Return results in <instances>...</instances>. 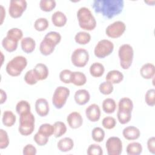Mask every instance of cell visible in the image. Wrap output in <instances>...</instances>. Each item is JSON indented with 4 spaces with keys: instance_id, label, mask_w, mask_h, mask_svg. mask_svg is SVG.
I'll list each match as a JSON object with an SVG mask.
<instances>
[{
    "instance_id": "23",
    "label": "cell",
    "mask_w": 155,
    "mask_h": 155,
    "mask_svg": "<svg viewBox=\"0 0 155 155\" xmlns=\"http://www.w3.org/2000/svg\"><path fill=\"white\" fill-rule=\"evenodd\" d=\"M105 79L113 84H119L124 79V74L120 71L117 70H110L107 73L105 76Z\"/></svg>"
},
{
    "instance_id": "5",
    "label": "cell",
    "mask_w": 155,
    "mask_h": 155,
    "mask_svg": "<svg viewBox=\"0 0 155 155\" xmlns=\"http://www.w3.org/2000/svg\"><path fill=\"white\" fill-rule=\"evenodd\" d=\"M120 66L124 70L128 69L133 62L134 50L133 47L128 44L121 45L118 50Z\"/></svg>"
},
{
    "instance_id": "24",
    "label": "cell",
    "mask_w": 155,
    "mask_h": 155,
    "mask_svg": "<svg viewBox=\"0 0 155 155\" xmlns=\"http://www.w3.org/2000/svg\"><path fill=\"white\" fill-rule=\"evenodd\" d=\"M16 120V116L11 110H5L3 112L2 122L4 126L11 127L15 124Z\"/></svg>"
},
{
    "instance_id": "7",
    "label": "cell",
    "mask_w": 155,
    "mask_h": 155,
    "mask_svg": "<svg viewBox=\"0 0 155 155\" xmlns=\"http://www.w3.org/2000/svg\"><path fill=\"white\" fill-rule=\"evenodd\" d=\"M70 90L64 86L58 87L52 96V104L57 109L62 108L65 104L70 95Z\"/></svg>"
},
{
    "instance_id": "52",
    "label": "cell",
    "mask_w": 155,
    "mask_h": 155,
    "mask_svg": "<svg viewBox=\"0 0 155 155\" xmlns=\"http://www.w3.org/2000/svg\"><path fill=\"white\" fill-rule=\"evenodd\" d=\"M1 59H2V61H1V65H2V64H3V59H4V55H3L2 51H1Z\"/></svg>"
},
{
    "instance_id": "18",
    "label": "cell",
    "mask_w": 155,
    "mask_h": 155,
    "mask_svg": "<svg viewBox=\"0 0 155 155\" xmlns=\"http://www.w3.org/2000/svg\"><path fill=\"white\" fill-rule=\"evenodd\" d=\"M74 99L77 104L84 105L89 102L90 94L88 90L85 89H79L75 92Z\"/></svg>"
},
{
    "instance_id": "9",
    "label": "cell",
    "mask_w": 155,
    "mask_h": 155,
    "mask_svg": "<svg viewBox=\"0 0 155 155\" xmlns=\"http://www.w3.org/2000/svg\"><path fill=\"white\" fill-rule=\"evenodd\" d=\"M89 58L88 51L83 48L75 49L71 55V63L76 67H85L87 64Z\"/></svg>"
},
{
    "instance_id": "44",
    "label": "cell",
    "mask_w": 155,
    "mask_h": 155,
    "mask_svg": "<svg viewBox=\"0 0 155 155\" xmlns=\"http://www.w3.org/2000/svg\"><path fill=\"white\" fill-rule=\"evenodd\" d=\"M24 79V81L26 82V84L30 85L36 84L38 81V80L37 79V78L34 73L33 69L30 70L25 73Z\"/></svg>"
},
{
    "instance_id": "11",
    "label": "cell",
    "mask_w": 155,
    "mask_h": 155,
    "mask_svg": "<svg viewBox=\"0 0 155 155\" xmlns=\"http://www.w3.org/2000/svg\"><path fill=\"white\" fill-rule=\"evenodd\" d=\"M126 30L125 24L121 21H116L108 25L105 29V34L111 38L120 37Z\"/></svg>"
},
{
    "instance_id": "22",
    "label": "cell",
    "mask_w": 155,
    "mask_h": 155,
    "mask_svg": "<svg viewBox=\"0 0 155 155\" xmlns=\"http://www.w3.org/2000/svg\"><path fill=\"white\" fill-rule=\"evenodd\" d=\"M141 76L145 79H150L154 78L155 74V67L151 63H146L143 64L140 69Z\"/></svg>"
},
{
    "instance_id": "45",
    "label": "cell",
    "mask_w": 155,
    "mask_h": 155,
    "mask_svg": "<svg viewBox=\"0 0 155 155\" xmlns=\"http://www.w3.org/2000/svg\"><path fill=\"white\" fill-rule=\"evenodd\" d=\"M9 138L6 131L0 129V149H5L9 145Z\"/></svg>"
},
{
    "instance_id": "20",
    "label": "cell",
    "mask_w": 155,
    "mask_h": 155,
    "mask_svg": "<svg viewBox=\"0 0 155 155\" xmlns=\"http://www.w3.org/2000/svg\"><path fill=\"white\" fill-rule=\"evenodd\" d=\"M57 147L61 152H68L73 148L74 142L70 137H63L58 142Z\"/></svg>"
},
{
    "instance_id": "50",
    "label": "cell",
    "mask_w": 155,
    "mask_h": 155,
    "mask_svg": "<svg viewBox=\"0 0 155 155\" xmlns=\"http://www.w3.org/2000/svg\"><path fill=\"white\" fill-rule=\"evenodd\" d=\"M0 94H1V97H0V104H3L5 102L7 99V96L4 90L2 89L0 90Z\"/></svg>"
},
{
    "instance_id": "10",
    "label": "cell",
    "mask_w": 155,
    "mask_h": 155,
    "mask_svg": "<svg viewBox=\"0 0 155 155\" xmlns=\"http://www.w3.org/2000/svg\"><path fill=\"white\" fill-rule=\"evenodd\" d=\"M27 7L25 0H11L9 3L8 13L13 18H20Z\"/></svg>"
},
{
    "instance_id": "15",
    "label": "cell",
    "mask_w": 155,
    "mask_h": 155,
    "mask_svg": "<svg viewBox=\"0 0 155 155\" xmlns=\"http://www.w3.org/2000/svg\"><path fill=\"white\" fill-rule=\"evenodd\" d=\"M35 110L39 116H46L50 111L49 104L47 100L42 97L36 99L35 102Z\"/></svg>"
},
{
    "instance_id": "37",
    "label": "cell",
    "mask_w": 155,
    "mask_h": 155,
    "mask_svg": "<svg viewBox=\"0 0 155 155\" xmlns=\"http://www.w3.org/2000/svg\"><path fill=\"white\" fill-rule=\"evenodd\" d=\"M38 131L44 136L49 137L54 134V126L48 123L42 124L39 127Z\"/></svg>"
},
{
    "instance_id": "36",
    "label": "cell",
    "mask_w": 155,
    "mask_h": 155,
    "mask_svg": "<svg viewBox=\"0 0 155 155\" xmlns=\"http://www.w3.org/2000/svg\"><path fill=\"white\" fill-rule=\"evenodd\" d=\"M105 131L101 127H94L91 131V137L94 141L96 142H101L105 138Z\"/></svg>"
},
{
    "instance_id": "48",
    "label": "cell",
    "mask_w": 155,
    "mask_h": 155,
    "mask_svg": "<svg viewBox=\"0 0 155 155\" xmlns=\"http://www.w3.org/2000/svg\"><path fill=\"white\" fill-rule=\"evenodd\" d=\"M37 153L36 147L30 143L25 145L22 150V154L24 155H35Z\"/></svg>"
},
{
    "instance_id": "17",
    "label": "cell",
    "mask_w": 155,
    "mask_h": 155,
    "mask_svg": "<svg viewBox=\"0 0 155 155\" xmlns=\"http://www.w3.org/2000/svg\"><path fill=\"white\" fill-rule=\"evenodd\" d=\"M122 135L127 140H134L140 137V131L138 128L134 126H128L124 128Z\"/></svg>"
},
{
    "instance_id": "6",
    "label": "cell",
    "mask_w": 155,
    "mask_h": 155,
    "mask_svg": "<svg viewBox=\"0 0 155 155\" xmlns=\"http://www.w3.org/2000/svg\"><path fill=\"white\" fill-rule=\"evenodd\" d=\"M35 118L31 112L19 116L18 131L22 136H29L35 130Z\"/></svg>"
},
{
    "instance_id": "2",
    "label": "cell",
    "mask_w": 155,
    "mask_h": 155,
    "mask_svg": "<svg viewBox=\"0 0 155 155\" xmlns=\"http://www.w3.org/2000/svg\"><path fill=\"white\" fill-rule=\"evenodd\" d=\"M61 35L57 31L47 33L40 43L39 51L44 56L51 54L54 50L55 47L61 41Z\"/></svg>"
},
{
    "instance_id": "29",
    "label": "cell",
    "mask_w": 155,
    "mask_h": 155,
    "mask_svg": "<svg viewBox=\"0 0 155 155\" xmlns=\"http://www.w3.org/2000/svg\"><path fill=\"white\" fill-rule=\"evenodd\" d=\"M31 111V107L30 103L25 100L19 101L16 105V111L19 115L28 113Z\"/></svg>"
},
{
    "instance_id": "28",
    "label": "cell",
    "mask_w": 155,
    "mask_h": 155,
    "mask_svg": "<svg viewBox=\"0 0 155 155\" xmlns=\"http://www.w3.org/2000/svg\"><path fill=\"white\" fill-rule=\"evenodd\" d=\"M142 146L137 142H133L128 144L126 152L128 155H139L142 152Z\"/></svg>"
},
{
    "instance_id": "47",
    "label": "cell",
    "mask_w": 155,
    "mask_h": 155,
    "mask_svg": "<svg viewBox=\"0 0 155 155\" xmlns=\"http://www.w3.org/2000/svg\"><path fill=\"white\" fill-rule=\"evenodd\" d=\"M48 138L49 137L44 136L38 131L33 136V140H35L36 143L39 146L45 145L48 142Z\"/></svg>"
},
{
    "instance_id": "39",
    "label": "cell",
    "mask_w": 155,
    "mask_h": 155,
    "mask_svg": "<svg viewBox=\"0 0 155 155\" xmlns=\"http://www.w3.org/2000/svg\"><path fill=\"white\" fill-rule=\"evenodd\" d=\"M49 26V22L45 18H38L34 22V28L38 31L45 30Z\"/></svg>"
},
{
    "instance_id": "25",
    "label": "cell",
    "mask_w": 155,
    "mask_h": 155,
    "mask_svg": "<svg viewBox=\"0 0 155 155\" xmlns=\"http://www.w3.org/2000/svg\"><path fill=\"white\" fill-rule=\"evenodd\" d=\"M116 101L110 97L105 99L102 104V110L107 114L113 113L116 109Z\"/></svg>"
},
{
    "instance_id": "8",
    "label": "cell",
    "mask_w": 155,
    "mask_h": 155,
    "mask_svg": "<svg viewBox=\"0 0 155 155\" xmlns=\"http://www.w3.org/2000/svg\"><path fill=\"white\" fill-rule=\"evenodd\" d=\"M114 50L113 43L108 39H101L96 45L94 48V54L96 57L102 59L110 55Z\"/></svg>"
},
{
    "instance_id": "34",
    "label": "cell",
    "mask_w": 155,
    "mask_h": 155,
    "mask_svg": "<svg viewBox=\"0 0 155 155\" xmlns=\"http://www.w3.org/2000/svg\"><path fill=\"white\" fill-rule=\"evenodd\" d=\"M6 36L17 42L22 39L23 32L18 28H12L7 32Z\"/></svg>"
},
{
    "instance_id": "46",
    "label": "cell",
    "mask_w": 155,
    "mask_h": 155,
    "mask_svg": "<svg viewBox=\"0 0 155 155\" xmlns=\"http://www.w3.org/2000/svg\"><path fill=\"white\" fill-rule=\"evenodd\" d=\"M72 72L68 69H64L62 70L59 73V79L61 82L64 84H70L71 82Z\"/></svg>"
},
{
    "instance_id": "30",
    "label": "cell",
    "mask_w": 155,
    "mask_h": 155,
    "mask_svg": "<svg viewBox=\"0 0 155 155\" xmlns=\"http://www.w3.org/2000/svg\"><path fill=\"white\" fill-rule=\"evenodd\" d=\"M2 47L8 52H13L15 51L18 48V42L7 38L4 37L2 40Z\"/></svg>"
},
{
    "instance_id": "49",
    "label": "cell",
    "mask_w": 155,
    "mask_h": 155,
    "mask_svg": "<svg viewBox=\"0 0 155 155\" xmlns=\"http://www.w3.org/2000/svg\"><path fill=\"white\" fill-rule=\"evenodd\" d=\"M147 148L150 153L154 154H155V137L152 136L150 137L147 140Z\"/></svg>"
},
{
    "instance_id": "27",
    "label": "cell",
    "mask_w": 155,
    "mask_h": 155,
    "mask_svg": "<svg viewBox=\"0 0 155 155\" xmlns=\"http://www.w3.org/2000/svg\"><path fill=\"white\" fill-rule=\"evenodd\" d=\"M87 82L85 74L81 71H73L71 76V84L76 86H82Z\"/></svg>"
},
{
    "instance_id": "40",
    "label": "cell",
    "mask_w": 155,
    "mask_h": 155,
    "mask_svg": "<svg viewBox=\"0 0 155 155\" xmlns=\"http://www.w3.org/2000/svg\"><path fill=\"white\" fill-rule=\"evenodd\" d=\"M113 89L114 87L113 84L107 81L102 82L99 86V91L104 95L110 94L113 92Z\"/></svg>"
},
{
    "instance_id": "21",
    "label": "cell",
    "mask_w": 155,
    "mask_h": 155,
    "mask_svg": "<svg viewBox=\"0 0 155 155\" xmlns=\"http://www.w3.org/2000/svg\"><path fill=\"white\" fill-rule=\"evenodd\" d=\"M51 22L53 24L58 27L64 26L67 22L66 15L61 11H56L51 15Z\"/></svg>"
},
{
    "instance_id": "1",
    "label": "cell",
    "mask_w": 155,
    "mask_h": 155,
    "mask_svg": "<svg viewBox=\"0 0 155 155\" xmlns=\"http://www.w3.org/2000/svg\"><path fill=\"white\" fill-rule=\"evenodd\" d=\"M124 7L123 0H94L92 7L95 13L111 19L119 15Z\"/></svg>"
},
{
    "instance_id": "51",
    "label": "cell",
    "mask_w": 155,
    "mask_h": 155,
    "mask_svg": "<svg viewBox=\"0 0 155 155\" xmlns=\"http://www.w3.org/2000/svg\"><path fill=\"white\" fill-rule=\"evenodd\" d=\"M5 17V10L2 5H1V24L3 23L4 18Z\"/></svg>"
},
{
    "instance_id": "38",
    "label": "cell",
    "mask_w": 155,
    "mask_h": 155,
    "mask_svg": "<svg viewBox=\"0 0 155 155\" xmlns=\"http://www.w3.org/2000/svg\"><path fill=\"white\" fill-rule=\"evenodd\" d=\"M56 5V2L54 0H41L39 2L40 8L45 12L52 11Z\"/></svg>"
},
{
    "instance_id": "35",
    "label": "cell",
    "mask_w": 155,
    "mask_h": 155,
    "mask_svg": "<svg viewBox=\"0 0 155 155\" xmlns=\"http://www.w3.org/2000/svg\"><path fill=\"white\" fill-rule=\"evenodd\" d=\"M118 109L132 111L133 109V103L132 100L127 97H122L118 102Z\"/></svg>"
},
{
    "instance_id": "19",
    "label": "cell",
    "mask_w": 155,
    "mask_h": 155,
    "mask_svg": "<svg viewBox=\"0 0 155 155\" xmlns=\"http://www.w3.org/2000/svg\"><path fill=\"white\" fill-rule=\"evenodd\" d=\"M21 46L24 52L27 54L31 53L36 47L35 40L31 37L23 38L21 41Z\"/></svg>"
},
{
    "instance_id": "26",
    "label": "cell",
    "mask_w": 155,
    "mask_h": 155,
    "mask_svg": "<svg viewBox=\"0 0 155 155\" xmlns=\"http://www.w3.org/2000/svg\"><path fill=\"white\" fill-rule=\"evenodd\" d=\"M89 71L90 74L94 78H99L104 74L105 71V67L101 63L96 62L90 65Z\"/></svg>"
},
{
    "instance_id": "31",
    "label": "cell",
    "mask_w": 155,
    "mask_h": 155,
    "mask_svg": "<svg viewBox=\"0 0 155 155\" xmlns=\"http://www.w3.org/2000/svg\"><path fill=\"white\" fill-rule=\"evenodd\" d=\"M91 35L86 31H79L74 36V41L80 45L87 44L91 41Z\"/></svg>"
},
{
    "instance_id": "3",
    "label": "cell",
    "mask_w": 155,
    "mask_h": 155,
    "mask_svg": "<svg viewBox=\"0 0 155 155\" xmlns=\"http://www.w3.org/2000/svg\"><path fill=\"white\" fill-rule=\"evenodd\" d=\"M77 18L79 27L85 30L91 31L96 27V21L91 10L86 7H82L77 12Z\"/></svg>"
},
{
    "instance_id": "32",
    "label": "cell",
    "mask_w": 155,
    "mask_h": 155,
    "mask_svg": "<svg viewBox=\"0 0 155 155\" xmlns=\"http://www.w3.org/2000/svg\"><path fill=\"white\" fill-rule=\"evenodd\" d=\"M131 112L129 110H119L117 112V120L121 124H126L128 123L131 119Z\"/></svg>"
},
{
    "instance_id": "4",
    "label": "cell",
    "mask_w": 155,
    "mask_h": 155,
    "mask_svg": "<svg viewBox=\"0 0 155 155\" xmlns=\"http://www.w3.org/2000/svg\"><path fill=\"white\" fill-rule=\"evenodd\" d=\"M27 65V60L23 56H16L12 58L6 65L5 70L11 76H19Z\"/></svg>"
},
{
    "instance_id": "12",
    "label": "cell",
    "mask_w": 155,
    "mask_h": 155,
    "mask_svg": "<svg viewBox=\"0 0 155 155\" xmlns=\"http://www.w3.org/2000/svg\"><path fill=\"white\" fill-rule=\"evenodd\" d=\"M105 148L108 155H119L122 152V142L118 137H110L106 141Z\"/></svg>"
},
{
    "instance_id": "43",
    "label": "cell",
    "mask_w": 155,
    "mask_h": 155,
    "mask_svg": "<svg viewBox=\"0 0 155 155\" xmlns=\"http://www.w3.org/2000/svg\"><path fill=\"white\" fill-rule=\"evenodd\" d=\"M87 153L88 155H102L103 150L99 145L93 143L88 147Z\"/></svg>"
},
{
    "instance_id": "42",
    "label": "cell",
    "mask_w": 155,
    "mask_h": 155,
    "mask_svg": "<svg viewBox=\"0 0 155 155\" xmlns=\"http://www.w3.org/2000/svg\"><path fill=\"white\" fill-rule=\"evenodd\" d=\"M102 125L104 128L111 130L115 127L116 125V120L113 117L107 116L102 119Z\"/></svg>"
},
{
    "instance_id": "16",
    "label": "cell",
    "mask_w": 155,
    "mask_h": 155,
    "mask_svg": "<svg viewBox=\"0 0 155 155\" xmlns=\"http://www.w3.org/2000/svg\"><path fill=\"white\" fill-rule=\"evenodd\" d=\"M33 70L38 81L46 79L49 74V70L47 66L43 63L36 64Z\"/></svg>"
},
{
    "instance_id": "33",
    "label": "cell",
    "mask_w": 155,
    "mask_h": 155,
    "mask_svg": "<svg viewBox=\"0 0 155 155\" xmlns=\"http://www.w3.org/2000/svg\"><path fill=\"white\" fill-rule=\"evenodd\" d=\"M54 134L53 136L56 138H58L63 136L67 132L66 125L61 121L55 122L53 124Z\"/></svg>"
},
{
    "instance_id": "13",
    "label": "cell",
    "mask_w": 155,
    "mask_h": 155,
    "mask_svg": "<svg viewBox=\"0 0 155 155\" xmlns=\"http://www.w3.org/2000/svg\"><path fill=\"white\" fill-rule=\"evenodd\" d=\"M101 109L96 104H92L88 105L85 109V115L87 118L92 122L98 121L101 117Z\"/></svg>"
},
{
    "instance_id": "41",
    "label": "cell",
    "mask_w": 155,
    "mask_h": 155,
    "mask_svg": "<svg viewBox=\"0 0 155 155\" xmlns=\"http://www.w3.org/2000/svg\"><path fill=\"white\" fill-rule=\"evenodd\" d=\"M145 103L150 107H153L155 104V90L151 88L147 90L145 95Z\"/></svg>"
},
{
    "instance_id": "14",
    "label": "cell",
    "mask_w": 155,
    "mask_h": 155,
    "mask_svg": "<svg viewBox=\"0 0 155 155\" xmlns=\"http://www.w3.org/2000/svg\"><path fill=\"white\" fill-rule=\"evenodd\" d=\"M67 122L70 128L77 129L82 126L83 124V118L79 112L73 111L67 116Z\"/></svg>"
}]
</instances>
